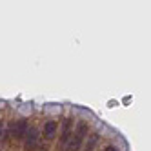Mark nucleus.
Listing matches in <instances>:
<instances>
[{"label":"nucleus","instance_id":"8","mask_svg":"<svg viewBox=\"0 0 151 151\" xmlns=\"http://www.w3.org/2000/svg\"><path fill=\"white\" fill-rule=\"evenodd\" d=\"M2 129H4V127H2V122H0V135H2Z\"/></svg>","mask_w":151,"mask_h":151},{"label":"nucleus","instance_id":"3","mask_svg":"<svg viewBox=\"0 0 151 151\" xmlns=\"http://www.w3.org/2000/svg\"><path fill=\"white\" fill-rule=\"evenodd\" d=\"M57 129H58L57 122L47 120V122H46V126H44V135H46V138H53V137L57 135Z\"/></svg>","mask_w":151,"mask_h":151},{"label":"nucleus","instance_id":"7","mask_svg":"<svg viewBox=\"0 0 151 151\" xmlns=\"http://www.w3.org/2000/svg\"><path fill=\"white\" fill-rule=\"evenodd\" d=\"M106 151H118L115 146H109V147H106Z\"/></svg>","mask_w":151,"mask_h":151},{"label":"nucleus","instance_id":"2","mask_svg":"<svg viewBox=\"0 0 151 151\" xmlns=\"http://www.w3.org/2000/svg\"><path fill=\"white\" fill-rule=\"evenodd\" d=\"M38 131L35 127H29L27 129V135H26V149L27 151H31V149H35L37 147V144H38Z\"/></svg>","mask_w":151,"mask_h":151},{"label":"nucleus","instance_id":"1","mask_svg":"<svg viewBox=\"0 0 151 151\" xmlns=\"http://www.w3.org/2000/svg\"><path fill=\"white\" fill-rule=\"evenodd\" d=\"M86 131H88V126H86V124H78L77 131L73 133V135H75L73 140H71V142H68V151H78V149H80L82 140H84V137H86Z\"/></svg>","mask_w":151,"mask_h":151},{"label":"nucleus","instance_id":"5","mask_svg":"<svg viewBox=\"0 0 151 151\" xmlns=\"http://www.w3.org/2000/svg\"><path fill=\"white\" fill-rule=\"evenodd\" d=\"M69 137H71V120L66 118L64 120V129H62V144H68Z\"/></svg>","mask_w":151,"mask_h":151},{"label":"nucleus","instance_id":"6","mask_svg":"<svg viewBox=\"0 0 151 151\" xmlns=\"http://www.w3.org/2000/svg\"><path fill=\"white\" fill-rule=\"evenodd\" d=\"M96 142H99V135H96V133L89 135V140L86 142V146H84V151H93V149H95V146H96Z\"/></svg>","mask_w":151,"mask_h":151},{"label":"nucleus","instance_id":"4","mask_svg":"<svg viewBox=\"0 0 151 151\" xmlns=\"http://www.w3.org/2000/svg\"><path fill=\"white\" fill-rule=\"evenodd\" d=\"M26 135H27V122L26 120H18V124L15 126V137L22 138Z\"/></svg>","mask_w":151,"mask_h":151}]
</instances>
